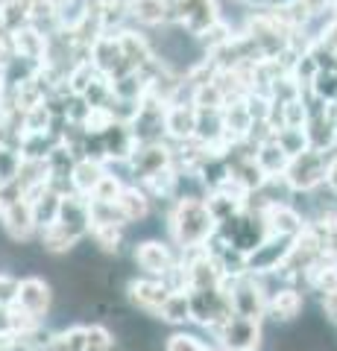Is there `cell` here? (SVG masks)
Returning a JSON list of instances; mask_svg holds the SVG:
<instances>
[{
  "label": "cell",
  "mask_w": 337,
  "mask_h": 351,
  "mask_svg": "<svg viewBox=\"0 0 337 351\" xmlns=\"http://www.w3.org/2000/svg\"><path fill=\"white\" fill-rule=\"evenodd\" d=\"M91 237L100 255H117L124 246V226H97L91 228Z\"/></svg>",
  "instance_id": "f1b7e54d"
},
{
  "label": "cell",
  "mask_w": 337,
  "mask_h": 351,
  "mask_svg": "<svg viewBox=\"0 0 337 351\" xmlns=\"http://www.w3.org/2000/svg\"><path fill=\"white\" fill-rule=\"evenodd\" d=\"M325 188L337 196V149L329 152V167H325Z\"/></svg>",
  "instance_id": "8d00e7d4"
},
{
  "label": "cell",
  "mask_w": 337,
  "mask_h": 351,
  "mask_svg": "<svg viewBox=\"0 0 337 351\" xmlns=\"http://www.w3.org/2000/svg\"><path fill=\"white\" fill-rule=\"evenodd\" d=\"M117 334L103 322L85 325V351H117Z\"/></svg>",
  "instance_id": "4316f807"
},
{
  "label": "cell",
  "mask_w": 337,
  "mask_h": 351,
  "mask_svg": "<svg viewBox=\"0 0 337 351\" xmlns=\"http://www.w3.org/2000/svg\"><path fill=\"white\" fill-rule=\"evenodd\" d=\"M173 21L188 36L200 38L205 29L220 21V3L217 0H173Z\"/></svg>",
  "instance_id": "9c48e42d"
},
{
  "label": "cell",
  "mask_w": 337,
  "mask_h": 351,
  "mask_svg": "<svg viewBox=\"0 0 337 351\" xmlns=\"http://www.w3.org/2000/svg\"><path fill=\"white\" fill-rule=\"evenodd\" d=\"M53 284L38 278V276H27L21 278V290H18V304L27 307L32 316H38V319H47L50 307H53Z\"/></svg>",
  "instance_id": "5bb4252c"
},
{
  "label": "cell",
  "mask_w": 337,
  "mask_h": 351,
  "mask_svg": "<svg viewBox=\"0 0 337 351\" xmlns=\"http://www.w3.org/2000/svg\"><path fill=\"white\" fill-rule=\"evenodd\" d=\"M167 295H170V287L165 284V278L144 276V278H132L126 284V302L147 316H156Z\"/></svg>",
  "instance_id": "8fae6325"
},
{
  "label": "cell",
  "mask_w": 337,
  "mask_h": 351,
  "mask_svg": "<svg viewBox=\"0 0 337 351\" xmlns=\"http://www.w3.org/2000/svg\"><path fill=\"white\" fill-rule=\"evenodd\" d=\"M47 3H50L53 9H56V12H62V9H68V6L73 3V0H47Z\"/></svg>",
  "instance_id": "ab89813d"
},
{
  "label": "cell",
  "mask_w": 337,
  "mask_h": 351,
  "mask_svg": "<svg viewBox=\"0 0 337 351\" xmlns=\"http://www.w3.org/2000/svg\"><path fill=\"white\" fill-rule=\"evenodd\" d=\"M126 15L144 27L167 24L173 18V0H126Z\"/></svg>",
  "instance_id": "2e32d148"
},
{
  "label": "cell",
  "mask_w": 337,
  "mask_h": 351,
  "mask_svg": "<svg viewBox=\"0 0 337 351\" xmlns=\"http://www.w3.org/2000/svg\"><path fill=\"white\" fill-rule=\"evenodd\" d=\"M0 337H15L12 304H0Z\"/></svg>",
  "instance_id": "d590c367"
},
{
  "label": "cell",
  "mask_w": 337,
  "mask_h": 351,
  "mask_svg": "<svg viewBox=\"0 0 337 351\" xmlns=\"http://www.w3.org/2000/svg\"><path fill=\"white\" fill-rule=\"evenodd\" d=\"M167 232H170V243L179 252L202 249L217 234V219L209 211V202L202 196H179V199L170 202Z\"/></svg>",
  "instance_id": "6da1fadb"
},
{
  "label": "cell",
  "mask_w": 337,
  "mask_h": 351,
  "mask_svg": "<svg viewBox=\"0 0 337 351\" xmlns=\"http://www.w3.org/2000/svg\"><path fill=\"white\" fill-rule=\"evenodd\" d=\"M314 18H323V15H332V0H302Z\"/></svg>",
  "instance_id": "74e56055"
},
{
  "label": "cell",
  "mask_w": 337,
  "mask_h": 351,
  "mask_svg": "<svg viewBox=\"0 0 337 351\" xmlns=\"http://www.w3.org/2000/svg\"><path fill=\"white\" fill-rule=\"evenodd\" d=\"M12 47L18 53V59H27V62H38V59H45V53H47V41L45 36H41L38 29H32V27H18L12 32Z\"/></svg>",
  "instance_id": "44dd1931"
},
{
  "label": "cell",
  "mask_w": 337,
  "mask_h": 351,
  "mask_svg": "<svg viewBox=\"0 0 337 351\" xmlns=\"http://www.w3.org/2000/svg\"><path fill=\"white\" fill-rule=\"evenodd\" d=\"M156 319H161L165 325H188V322H194V313H191V293H188V290H170V295L165 299V304L159 307Z\"/></svg>",
  "instance_id": "ffe728a7"
},
{
  "label": "cell",
  "mask_w": 337,
  "mask_h": 351,
  "mask_svg": "<svg viewBox=\"0 0 337 351\" xmlns=\"http://www.w3.org/2000/svg\"><path fill=\"white\" fill-rule=\"evenodd\" d=\"M235 38V32H232V27L229 24H226V21L220 18V21H217V24L214 27H209V29H205L202 32V36H200V41H202V47L205 50H209V53H217V50H220V47H226V44H229Z\"/></svg>",
  "instance_id": "4dcf8cb0"
},
{
  "label": "cell",
  "mask_w": 337,
  "mask_h": 351,
  "mask_svg": "<svg viewBox=\"0 0 337 351\" xmlns=\"http://www.w3.org/2000/svg\"><path fill=\"white\" fill-rule=\"evenodd\" d=\"M232 179L241 184V188H244L249 196H253V193H258V191L270 182V176H267L264 167L258 164V158H241V161L232 164Z\"/></svg>",
  "instance_id": "7402d4cb"
},
{
  "label": "cell",
  "mask_w": 337,
  "mask_h": 351,
  "mask_svg": "<svg viewBox=\"0 0 337 351\" xmlns=\"http://www.w3.org/2000/svg\"><path fill=\"white\" fill-rule=\"evenodd\" d=\"M3 205H6V196H3V191H0V214H3Z\"/></svg>",
  "instance_id": "60d3db41"
},
{
  "label": "cell",
  "mask_w": 337,
  "mask_h": 351,
  "mask_svg": "<svg viewBox=\"0 0 337 351\" xmlns=\"http://www.w3.org/2000/svg\"><path fill=\"white\" fill-rule=\"evenodd\" d=\"M0 228H3L6 237L18 240V243H30V240L38 234L36 211H32V202L27 196H12V199H6L3 214H0Z\"/></svg>",
  "instance_id": "30bf717a"
},
{
  "label": "cell",
  "mask_w": 337,
  "mask_h": 351,
  "mask_svg": "<svg viewBox=\"0 0 337 351\" xmlns=\"http://www.w3.org/2000/svg\"><path fill=\"white\" fill-rule=\"evenodd\" d=\"M209 351H220V348H209Z\"/></svg>",
  "instance_id": "ee69618b"
},
{
  "label": "cell",
  "mask_w": 337,
  "mask_h": 351,
  "mask_svg": "<svg viewBox=\"0 0 337 351\" xmlns=\"http://www.w3.org/2000/svg\"><path fill=\"white\" fill-rule=\"evenodd\" d=\"M325 167H329V152L323 149H305L299 152V156H293L288 170L281 179L288 182V188L293 193L305 196V193H314L317 188H323L325 184Z\"/></svg>",
  "instance_id": "3957f363"
},
{
  "label": "cell",
  "mask_w": 337,
  "mask_h": 351,
  "mask_svg": "<svg viewBox=\"0 0 337 351\" xmlns=\"http://www.w3.org/2000/svg\"><path fill=\"white\" fill-rule=\"evenodd\" d=\"M305 311V293L293 284H281L279 290H270V304H267V319L288 325L299 319V313Z\"/></svg>",
  "instance_id": "4fadbf2b"
},
{
  "label": "cell",
  "mask_w": 337,
  "mask_h": 351,
  "mask_svg": "<svg viewBox=\"0 0 337 351\" xmlns=\"http://www.w3.org/2000/svg\"><path fill=\"white\" fill-rule=\"evenodd\" d=\"M320 313H323V319L329 325H337V290L320 299Z\"/></svg>",
  "instance_id": "e575fe53"
},
{
  "label": "cell",
  "mask_w": 337,
  "mask_h": 351,
  "mask_svg": "<svg viewBox=\"0 0 337 351\" xmlns=\"http://www.w3.org/2000/svg\"><path fill=\"white\" fill-rule=\"evenodd\" d=\"M132 261L135 267L144 272V276H153V278H165L167 272L176 267L182 261V252L173 246V243H165V240H141L132 252Z\"/></svg>",
  "instance_id": "ba28073f"
},
{
  "label": "cell",
  "mask_w": 337,
  "mask_h": 351,
  "mask_svg": "<svg viewBox=\"0 0 337 351\" xmlns=\"http://www.w3.org/2000/svg\"><path fill=\"white\" fill-rule=\"evenodd\" d=\"M255 158H258V164L264 167V173L270 176V179H273V176H285L288 164H290V156H288L285 149H281V144L276 141V135L270 138V141H264V144H258Z\"/></svg>",
  "instance_id": "603a6c76"
},
{
  "label": "cell",
  "mask_w": 337,
  "mask_h": 351,
  "mask_svg": "<svg viewBox=\"0 0 337 351\" xmlns=\"http://www.w3.org/2000/svg\"><path fill=\"white\" fill-rule=\"evenodd\" d=\"M126 184L121 182V176H112V173H106L100 182H97V188L94 193L89 196V199H97V202H117L121 199V193H124Z\"/></svg>",
  "instance_id": "1f68e13d"
},
{
  "label": "cell",
  "mask_w": 337,
  "mask_h": 351,
  "mask_svg": "<svg viewBox=\"0 0 337 351\" xmlns=\"http://www.w3.org/2000/svg\"><path fill=\"white\" fill-rule=\"evenodd\" d=\"M165 135L173 141H182V144L197 135V106L194 103H167Z\"/></svg>",
  "instance_id": "9a60e30c"
},
{
  "label": "cell",
  "mask_w": 337,
  "mask_h": 351,
  "mask_svg": "<svg viewBox=\"0 0 337 351\" xmlns=\"http://www.w3.org/2000/svg\"><path fill=\"white\" fill-rule=\"evenodd\" d=\"M21 290V278H15L12 272L0 269V304H15Z\"/></svg>",
  "instance_id": "836d02e7"
},
{
  "label": "cell",
  "mask_w": 337,
  "mask_h": 351,
  "mask_svg": "<svg viewBox=\"0 0 337 351\" xmlns=\"http://www.w3.org/2000/svg\"><path fill=\"white\" fill-rule=\"evenodd\" d=\"M264 219L270 226V234H285V237H299L308 228V214L299 211L297 202H273L264 208Z\"/></svg>",
  "instance_id": "7c38bea8"
},
{
  "label": "cell",
  "mask_w": 337,
  "mask_h": 351,
  "mask_svg": "<svg viewBox=\"0 0 337 351\" xmlns=\"http://www.w3.org/2000/svg\"><path fill=\"white\" fill-rule=\"evenodd\" d=\"M237 3H244V6H273L276 0H237Z\"/></svg>",
  "instance_id": "f35d334b"
},
{
  "label": "cell",
  "mask_w": 337,
  "mask_h": 351,
  "mask_svg": "<svg viewBox=\"0 0 337 351\" xmlns=\"http://www.w3.org/2000/svg\"><path fill=\"white\" fill-rule=\"evenodd\" d=\"M223 287L229 290L232 311L237 316H249V319L267 322V304H270V284H267V278L253 276V272H244V276L226 278Z\"/></svg>",
  "instance_id": "7a4b0ae2"
},
{
  "label": "cell",
  "mask_w": 337,
  "mask_h": 351,
  "mask_svg": "<svg viewBox=\"0 0 337 351\" xmlns=\"http://www.w3.org/2000/svg\"><path fill=\"white\" fill-rule=\"evenodd\" d=\"M191 103L197 108H223L229 103V94L223 91V85L211 80V82H202V85H194V94H191Z\"/></svg>",
  "instance_id": "d4e9b609"
},
{
  "label": "cell",
  "mask_w": 337,
  "mask_h": 351,
  "mask_svg": "<svg viewBox=\"0 0 337 351\" xmlns=\"http://www.w3.org/2000/svg\"><path fill=\"white\" fill-rule=\"evenodd\" d=\"M126 167L138 184H144L147 179H153L156 173L176 167V152H173V147L165 144V141H144V144L135 147L132 158L126 161Z\"/></svg>",
  "instance_id": "8992f818"
},
{
  "label": "cell",
  "mask_w": 337,
  "mask_h": 351,
  "mask_svg": "<svg viewBox=\"0 0 337 351\" xmlns=\"http://www.w3.org/2000/svg\"><path fill=\"white\" fill-rule=\"evenodd\" d=\"M191 293V313H194V322L200 328H209L214 334L229 316L232 311V299H229V290L223 287H202V290H188Z\"/></svg>",
  "instance_id": "277c9868"
},
{
  "label": "cell",
  "mask_w": 337,
  "mask_h": 351,
  "mask_svg": "<svg viewBox=\"0 0 337 351\" xmlns=\"http://www.w3.org/2000/svg\"><path fill=\"white\" fill-rule=\"evenodd\" d=\"M217 348H241V351H258L264 339V322L249 319V316L232 313L220 328L214 331Z\"/></svg>",
  "instance_id": "52a82bcc"
},
{
  "label": "cell",
  "mask_w": 337,
  "mask_h": 351,
  "mask_svg": "<svg viewBox=\"0 0 337 351\" xmlns=\"http://www.w3.org/2000/svg\"><path fill=\"white\" fill-rule=\"evenodd\" d=\"M308 91L323 103H337V68L334 64H325L317 71V76L311 80Z\"/></svg>",
  "instance_id": "484cf974"
},
{
  "label": "cell",
  "mask_w": 337,
  "mask_h": 351,
  "mask_svg": "<svg viewBox=\"0 0 337 351\" xmlns=\"http://www.w3.org/2000/svg\"><path fill=\"white\" fill-rule=\"evenodd\" d=\"M150 202H153V196H150V191L144 188V184H126L121 199H117V205H121L124 217L129 219V223H144V219L150 217Z\"/></svg>",
  "instance_id": "ac0fdd59"
},
{
  "label": "cell",
  "mask_w": 337,
  "mask_h": 351,
  "mask_svg": "<svg viewBox=\"0 0 337 351\" xmlns=\"http://www.w3.org/2000/svg\"><path fill=\"white\" fill-rule=\"evenodd\" d=\"M106 176L103 161H94V158H85L80 156L77 164H73V173H71V191H77L82 196H91L97 182Z\"/></svg>",
  "instance_id": "d6986e66"
},
{
  "label": "cell",
  "mask_w": 337,
  "mask_h": 351,
  "mask_svg": "<svg viewBox=\"0 0 337 351\" xmlns=\"http://www.w3.org/2000/svg\"><path fill=\"white\" fill-rule=\"evenodd\" d=\"M211 346H205L197 334H188V331H176L165 339V351H209Z\"/></svg>",
  "instance_id": "d6a6232c"
},
{
  "label": "cell",
  "mask_w": 337,
  "mask_h": 351,
  "mask_svg": "<svg viewBox=\"0 0 337 351\" xmlns=\"http://www.w3.org/2000/svg\"><path fill=\"white\" fill-rule=\"evenodd\" d=\"M297 237H285V234H270L264 243H258L253 252H246V272L253 276H279L285 269V263L290 258Z\"/></svg>",
  "instance_id": "5b68a950"
},
{
  "label": "cell",
  "mask_w": 337,
  "mask_h": 351,
  "mask_svg": "<svg viewBox=\"0 0 337 351\" xmlns=\"http://www.w3.org/2000/svg\"><path fill=\"white\" fill-rule=\"evenodd\" d=\"M62 199H65V191L53 188V184H47V188H41L36 196H32V211H36V223H38V232L41 228H50L59 223V214H62Z\"/></svg>",
  "instance_id": "e0dca14e"
},
{
  "label": "cell",
  "mask_w": 337,
  "mask_h": 351,
  "mask_svg": "<svg viewBox=\"0 0 337 351\" xmlns=\"http://www.w3.org/2000/svg\"><path fill=\"white\" fill-rule=\"evenodd\" d=\"M97 226H129V219L124 217L121 205L117 202H97L91 199V228Z\"/></svg>",
  "instance_id": "f546056e"
},
{
  "label": "cell",
  "mask_w": 337,
  "mask_h": 351,
  "mask_svg": "<svg viewBox=\"0 0 337 351\" xmlns=\"http://www.w3.org/2000/svg\"><path fill=\"white\" fill-rule=\"evenodd\" d=\"M276 141L281 144V149L288 152V156H299V152L311 149V141H308V132L305 126H279L276 129Z\"/></svg>",
  "instance_id": "83f0119b"
},
{
  "label": "cell",
  "mask_w": 337,
  "mask_h": 351,
  "mask_svg": "<svg viewBox=\"0 0 337 351\" xmlns=\"http://www.w3.org/2000/svg\"><path fill=\"white\" fill-rule=\"evenodd\" d=\"M220 351H241V348H220Z\"/></svg>",
  "instance_id": "7bdbcfd3"
},
{
  "label": "cell",
  "mask_w": 337,
  "mask_h": 351,
  "mask_svg": "<svg viewBox=\"0 0 337 351\" xmlns=\"http://www.w3.org/2000/svg\"><path fill=\"white\" fill-rule=\"evenodd\" d=\"M332 15H334V18H337V3H334V6H332Z\"/></svg>",
  "instance_id": "b9f144b4"
},
{
  "label": "cell",
  "mask_w": 337,
  "mask_h": 351,
  "mask_svg": "<svg viewBox=\"0 0 337 351\" xmlns=\"http://www.w3.org/2000/svg\"><path fill=\"white\" fill-rule=\"evenodd\" d=\"M41 351H85V325H68L53 331Z\"/></svg>",
  "instance_id": "cb8c5ba5"
}]
</instances>
